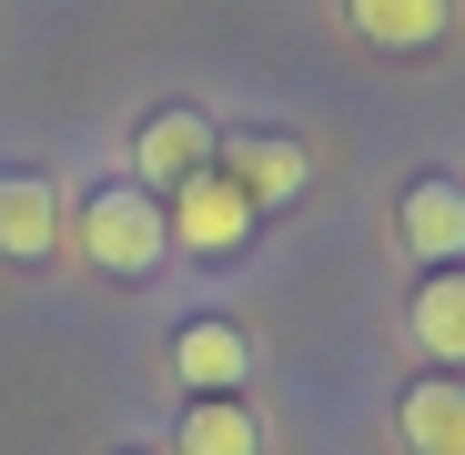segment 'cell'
Here are the masks:
<instances>
[{"instance_id": "5", "label": "cell", "mask_w": 465, "mask_h": 455, "mask_svg": "<svg viewBox=\"0 0 465 455\" xmlns=\"http://www.w3.org/2000/svg\"><path fill=\"white\" fill-rule=\"evenodd\" d=\"M51 253H61L51 173H0V263H51Z\"/></svg>"}, {"instance_id": "9", "label": "cell", "mask_w": 465, "mask_h": 455, "mask_svg": "<svg viewBox=\"0 0 465 455\" xmlns=\"http://www.w3.org/2000/svg\"><path fill=\"white\" fill-rule=\"evenodd\" d=\"M395 435H405V455H465V385L455 374H415L395 395Z\"/></svg>"}, {"instance_id": "6", "label": "cell", "mask_w": 465, "mask_h": 455, "mask_svg": "<svg viewBox=\"0 0 465 455\" xmlns=\"http://www.w3.org/2000/svg\"><path fill=\"white\" fill-rule=\"evenodd\" d=\"M405 334H415V354H425L435 374H455V364H465V263H435V273L415 283Z\"/></svg>"}, {"instance_id": "8", "label": "cell", "mask_w": 465, "mask_h": 455, "mask_svg": "<svg viewBox=\"0 0 465 455\" xmlns=\"http://www.w3.org/2000/svg\"><path fill=\"white\" fill-rule=\"evenodd\" d=\"M395 233H405L415 263H465V183L425 173V183L405 193V213H395Z\"/></svg>"}, {"instance_id": "7", "label": "cell", "mask_w": 465, "mask_h": 455, "mask_svg": "<svg viewBox=\"0 0 465 455\" xmlns=\"http://www.w3.org/2000/svg\"><path fill=\"white\" fill-rule=\"evenodd\" d=\"M173 364H183L193 395H243V374H253V334L223 324V314H193L183 344H173Z\"/></svg>"}, {"instance_id": "2", "label": "cell", "mask_w": 465, "mask_h": 455, "mask_svg": "<svg viewBox=\"0 0 465 455\" xmlns=\"http://www.w3.org/2000/svg\"><path fill=\"white\" fill-rule=\"evenodd\" d=\"M253 223H263V213L232 193L213 163H203L193 183H173V193H163V233H173L183 253H213V263H223V253H243V243H253Z\"/></svg>"}, {"instance_id": "10", "label": "cell", "mask_w": 465, "mask_h": 455, "mask_svg": "<svg viewBox=\"0 0 465 455\" xmlns=\"http://www.w3.org/2000/svg\"><path fill=\"white\" fill-rule=\"evenodd\" d=\"M344 21L374 41V51H435L455 31V0H344Z\"/></svg>"}, {"instance_id": "12", "label": "cell", "mask_w": 465, "mask_h": 455, "mask_svg": "<svg viewBox=\"0 0 465 455\" xmlns=\"http://www.w3.org/2000/svg\"><path fill=\"white\" fill-rule=\"evenodd\" d=\"M132 455H142V445H132Z\"/></svg>"}, {"instance_id": "3", "label": "cell", "mask_w": 465, "mask_h": 455, "mask_svg": "<svg viewBox=\"0 0 465 455\" xmlns=\"http://www.w3.org/2000/svg\"><path fill=\"white\" fill-rule=\"evenodd\" d=\"M213 173L243 193L253 213H273V203H293L303 183H314L303 142H283V132H213Z\"/></svg>"}, {"instance_id": "11", "label": "cell", "mask_w": 465, "mask_h": 455, "mask_svg": "<svg viewBox=\"0 0 465 455\" xmlns=\"http://www.w3.org/2000/svg\"><path fill=\"white\" fill-rule=\"evenodd\" d=\"M183 455H263V425L243 395H193L183 415Z\"/></svg>"}, {"instance_id": "1", "label": "cell", "mask_w": 465, "mask_h": 455, "mask_svg": "<svg viewBox=\"0 0 465 455\" xmlns=\"http://www.w3.org/2000/svg\"><path fill=\"white\" fill-rule=\"evenodd\" d=\"M71 233H82V263H102V273H152V263H163V203H152L142 183H102L92 203H82V223H71Z\"/></svg>"}, {"instance_id": "4", "label": "cell", "mask_w": 465, "mask_h": 455, "mask_svg": "<svg viewBox=\"0 0 465 455\" xmlns=\"http://www.w3.org/2000/svg\"><path fill=\"white\" fill-rule=\"evenodd\" d=\"M203 163H213V112H193V102L152 112V122L132 132V183H142V193H173V183H193Z\"/></svg>"}]
</instances>
